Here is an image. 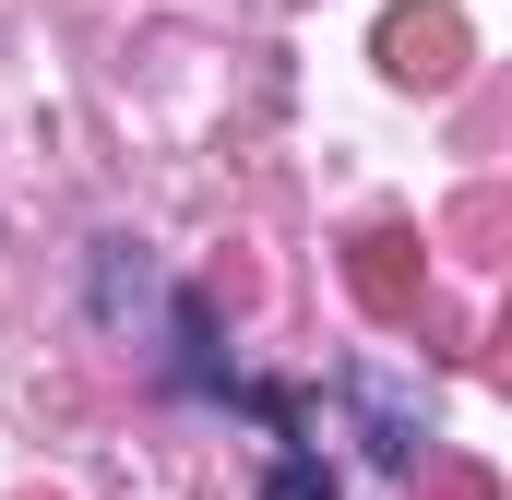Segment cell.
I'll return each mask as SVG.
<instances>
[{
    "instance_id": "7a4b0ae2",
    "label": "cell",
    "mask_w": 512,
    "mask_h": 500,
    "mask_svg": "<svg viewBox=\"0 0 512 500\" xmlns=\"http://www.w3.org/2000/svg\"><path fill=\"white\" fill-rule=\"evenodd\" d=\"M358 405H370V453H382V465H417V405H405L393 381H370V370H358Z\"/></svg>"
},
{
    "instance_id": "277c9868",
    "label": "cell",
    "mask_w": 512,
    "mask_h": 500,
    "mask_svg": "<svg viewBox=\"0 0 512 500\" xmlns=\"http://www.w3.org/2000/svg\"><path fill=\"white\" fill-rule=\"evenodd\" d=\"M358 286H370V310H405V239H370Z\"/></svg>"
},
{
    "instance_id": "6da1fadb",
    "label": "cell",
    "mask_w": 512,
    "mask_h": 500,
    "mask_svg": "<svg viewBox=\"0 0 512 500\" xmlns=\"http://www.w3.org/2000/svg\"><path fill=\"white\" fill-rule=\"evenodd\" d=\"M382 48H393V72H405V84H441V72H453V24H441V12H393Z\"/></svg>"
},
{
    "instance_id": "3957f363",
    "label": "cell",
    "mask_w": 512,
    "mask_h": 500,
    "mask_svg": "<svg viewBox=\"0 0 512 500\" xmlns=\"http://www.w3.org/2000/svg\"><path fill=\"white\" fill-rule=\"evenodd\" d=\"M262 500H334V465H322L310 441H286V453L262 465Z\"/></svg>"
}]
</instances>
